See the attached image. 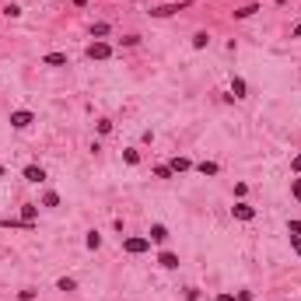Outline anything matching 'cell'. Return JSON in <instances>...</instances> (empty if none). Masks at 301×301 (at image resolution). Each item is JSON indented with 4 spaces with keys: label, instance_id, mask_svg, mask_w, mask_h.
I'll use <instances>...</instances> for the list:
<instances>
[{
    "label": "cell",
    "instance_id": "1",
    "mask_svg": "<svg viewBox=\"0 0 301 301\" xmlns=\"http://www.w3.org/2000/svg\"><path fill=\"white\" fill-rule=\"evenodd\" d=\"M147 249H150V238H140V235L123 238V252H130V256H144Z\"/></svg>",
    "mask_w": 301,
    "mask_h": 301
},
{
    "label": "cell",
    "instance_id": "2",
    "mask_svg": "<svg viewBox=\"0 0 301 301\" xmlns=\"http://www.w3.org/2000/svg\"><path fill=\"white\" fill-rule=\"evenodd\" d=\"M186 7H189V0H179V4H158V7H150V18H172V14L186 11Z\"/></svg>",
    "mask_w": 301,
    "mask_h": 301
},
{
    "label": "cell",
    "instance_id": "3",
    "mask_svg": "<svg viewBox=\"0 0 301 301\" xmlns=\"http://www.w3.org/2000/svg\"><path fill=\"white\" fill-rule=\"evenodd\" d=\"M32 123H35V112H28V109H14L11 112V126L14 130H28Z\"/></svg>",
    "mask_w": 301,
    "mask_h": 301
},
{
    "label": "cell",
    "instance_id": "4",
    "mask_svg": "<svg viewBox=\"0 0 301 301\" xmlns=\"http://www.w3.org/2000/svg\"><path fill=\"white\" fill-rule=\"evenodd\" d=\"M109 56H112V46H109V42L95 39V42L88 46V60H109Z\"/></svg>",
    "mask_w": 301,
    "mask_h": 301
},
{
    "label": "cell",
    "instance_id": "5",
    "mask_svg": "<svg viewBox=\"0 0 301 301\" xmlns=\"http://www.w3.org/2000/svg\"><path fill=\"white\" fill-rule=\"evenodd\" d=\"M25 182H46V168L42 165H25Z\"/></svg>",
    "mask_w": 301,
    "mask_h": 301
},
{
    "label": "cell",
    "instance_id": "6",
    "mask_svg": "<svg viewBox=\"0 0 301 301\" xmlns=\"http://www.w3.org/2000/svg\"><path fill=\"white\" fill-rule=\"evenodd\" d=\"M231 214H235L238 221H252V217H256V207H249V203H242V200H238V203L231 207Z\"/></svg>",
    "mask_w": 301,
    "mask_h": 301
},
{
    "label": "cell",
    "instance_id": "7",
    "mask_svg": "<svg viewBox=\"0 0 301 301\" xmlns=\"http://www.w3.org/2000/svg\"><path fill=\"white\" fill-rule=\"evenodd\" d=\"M150 242H154V245H165V242H168V228L165 224H150V235H147Z\"/></svg>",
    "mask_w": 301,
    "mask_h": 301
},
{
    "label": "cell",
    "instance_id": "8",
    "mask_svg": "<svg viewBox=\"0 0 301 301\" xmlns=\"http://www.w3.org/2000/svg\"><path fill=\"white\" fill-rule=\"evenodd\" d=\"M158 263H161L165 270H179V256H175V252H168V249H165V252H158Z\"/></svg>",
    "mask_w": 301,
    "mask_h": 301
},
{
    "label": "cell",
    "instance_id": "9",
    "mask_svg": "<svg viewBox=\"0 0 301 301\" xmlns=\"http://www.w3.org/2000/svg\"><path fill=\"white\" fill-rule=\"evenodd\" d=\"M42 63H46V67H67V53H46Z\"/></svg>",
    "mask_w": 301,
    "mask_h": 301
},
{
    "label": "cell",
    "instance_id": "10",
    "mask_svg": "<svg viewBox=\"0 0 301 301\" xmlns=\"http://www.w3.org/2000/svg\"><path fill=\"white\" fill-rule=\"evenodd\" d=\"M231 95H235V98H245V95H249V88H245V81H242L238 74H231Z\"/></svg>",
    "mask_w": 301,
    "mask_h": 301
},
{
    "label": "cell",
    "instance_id": "11",
    "mask_svg": "<svg viewBox=\"0 0 301 301\" xmlns=\"http://www.w3.org/2000/svg\"><path fill=\"white\" fill-rule=\"evenodd\" d=\"M256 11H259V4H245V7H235V11H231V14H235V18H238V21H245V18H252V14H256Z\"/></svg>",
    "mask_w": 301,
    "mask_h": 301
},
{
    "label": "cell",
    "instance_id": "12",
    "mask_svg": "<svg viewBox=\"0 0 301 301\" xmlns=\"http://www.w3.org/2000/svg\"><path fill=\"white\" fill-rule=\"evenodd\" d=\"M168 168H172V172H189V168H193V161H189V158H172V161H168Z\"/></svg>",
    "mask_w": 301,
    "mask_h": 301
},
{
    "label": "cell",
    "instance_id": "13",
    "mask_svg": "<svg viewBox=\"0 0 301 301\" xmlns=\"http://www.w3.org/2000/svg\"><path fill=\"white\" fill-rule=\"evenodd\" d=\"M196 172H200V175H217V172H221V165H217V161H200V165H196Z\"/></svg>",
    "mask_w": 301,
    "mask_h": 301
},
{
    "label": "cell",
    "instance_id": "14",
    "mask_svg": "<svg viewBox=\"0 0 301 301\" xmlns=\"http://www.w3.org/2000/svg\"><path fill=\"white\" fill-rule=\"evenodd\" d=\"M35 217H39V207H35V203H25V207H21V221L35 224Z\"/></svg>",
    "mask_w": 301,
    "mask_h": 301
},
{
    "label": "cell",
    "instance_id": "15",
    "mask_svg": "<svg viewBox=\"0 0 301 301\" xmlns=\"http://www.w3.org/2000/svg\"><path fill=\"white\" fill-rule=\"evenodd\" d=\"M210 46V32H196L193 35V49H207Z\"/></svg>",
    "mask_w": 301,
    "mask_h": 301
},
{
    "label": "cell",
    "instance_id": "16",
    "mask_svg": "<svg viewBox=\"0 0 301 301\" xmlns=\"http://www.w3.org/2000/svg\"><path fill=\"white\" fill-rule=\"evenodd\" d=\"M109 32H112V28H109L105 21H98V25H91V39H105Z\"/></svg>",
    "mask_w": 301,
    "mask_h": 301
},
{
    "label": "cell",
    "instance_id": "17",
    "mask_svg": "<svg viewBox=\"0 0 301 301\" xmlns=\"http://www.w3.org/2000/svg\"><path fill=\"white\" fill-rule=\"evenodd\" d=\"M84 245H88L91 252H95V249H102V235H98V231H88V238H84Z\"/></svg>",
    "mask_w": 301,
    "mask_h": 301
},
{
    "label": "cell",
    "instance_id": "18",
    "mask_svg": "<svg viewBox=\"0 0 301 301\" xmlns=\"http://www.w3.org/2000/svg\"><path fill=\"white\" fill-rule=\"evenodd\" d=\"M56 291H77V280L74 277H60L56 280Z\"/></svg>",
    "mask_w": 301,
    "mask_h": 301
},
{
    "label": "cell",
    "instance_id": "19",
    "mask_svg": "<svg viewBox=\"0 0 301 301\" xmlns=\"http://www.w3.org/2000/svg\"><path fill=\"white\" fill-rule=\"evenodd\" d=\"M123 161H126V165H140V150L126 147V150H123Z\"/></svg>",
    "mask_w": 301,
    "mask_h": 301
},
{
    "label": "cell",
    "instance_id": "20",
    "mask_svg": "<svg viewBox=\"0 0 301 301\" xmlns=\"http://www.w3.org/2000/svg\"><path fill=\"white\" fill-rule=\"evenodd\" d=\"M95 130H98L102 137H109V133H112V119H98V123H95Z\"/></svg>",
    "mask_w": 301,
    "mask_h": 301
},
{
    "label": "cell",
    "instance_id": "21",
    "mask_svg": "<svg viewBox=\"0 0 301 301\" xmlns=\"http://www.w3.org/2000/svg\"><path fill=\"white\" fill-rule=\"evenodd\" d=\"M42 207H60V193H53V189H49V193L42 196Z\"/></svg>",
    "mask_w": 301,
    "mask_h": 301
},
{
    "label": "cell",
    "instance_id": "22",
    "mask_svg": "<svg viewBox=\"0 0 301 301\" xmlns=\"http://www.w3.org/2000/svg\"><path fill=\"white\" fill-rule=\"evenodd\" d=\"M154 175H158V179H172V175H175V172H172V168H168V165H158V168H154Z\"/></svg>",
    "mask_w": 301,
    "mask_h": 301
},
{
    "label": "cell",
    "instance_id": "23",
    "mask_svg": "<svg viewBox=\"0 0 301 301\" xmlns=\"http://www.w3.org/2000/svg\"><path fill=\"white\" fill-rule=\"evenodd\" d=\"M4 14H7V18H21V7H18V4H7Z\"/></svg>",
    "mask_w": 301,
    "mask_h": 301
},
{
    "label": "cell",
    "instance_id": "24",
    "mask_svg": "<svg viewBox=\"0 0 301 301\" xmlns=\"http://www.w3.org/2000/svg\"><path fill=\"white\" fill-rule=\"evenodd\" d=\"M291 193H294V200H301V179H291Z\"/></svg>",
    "mask_w": 301,
    "mask_h": 301
},
{
    "label": "cell",
    "instance_id": "25",
    "mask_svg": "<svg viewBox=\"0 0 301 301\" xmlns=\"http://www.w3.org/2000/svg\"><path fill=\"white\" fill-rule=\"evenodd\" d=\"M287 235H301V221H287Z\"/></svg>",
    "mask_w": 301,
    "mask_h": 301
},
{
    "label": "cell",
    "instance_id": "26",
    "mask_svg": "<svg viewBox=\"0 0 301 301\" xmlns=\"http://www.w3.org/2000/svg\"><path fill=\"white\" fill-rule=\"evenodd\" d=\"M18 298H21V301H35V291H32V287H25V291H21Z\"/></svg>",
    "mask_w": 301,
    "mask_h": 301
},
{
    "label": "cell",
    "instance_id": "27",
    "mask_svg": "<svg viewBox=\"0 0 301 301\" xmlns=\"http://www.w3.org/2000/svg\"><path fill=\"white\" fill-rule=\"evenodd\" d=\"M291 172H294V175H298V172H301V150H298V154H294V161H291Z\"/></svg>",
    "mask_w": 301,
    "mask_h": 301
},
{
    "label": "cell",
    "instance_id": "28",
    "mask_svg": "<svg viewBox=\"0 0 301 301\" xmlns=\"http://www.w3.org/2000/svg\"><path fill=\"white\" fill-rule=\"evenodd\" d=\"M291 39H301V21L294 25V28H291Z\"/></svg>",
    "mask_w": 301,
    "mask_h": 301
},
{
    "label": "cell",
    "instance_id": "29",
    "mask_svg": "<svg viewBox=\"0 0 301 301\" xmlns=\"http://www.w3.org/2000/svg\"><path fill=\"white\" fill-rule=\"evenodd\" d=\"M214 301H238V298H235V294H217Z\"/></svg>",
    "mask_w": 301,
    "mask_h": 301
},
{
    "label": "cell",
    "instance_id": "30",
    "mask_svg": "<svg viewBox=\"0 0 301 301\" xmlns=\"http://www.w3.org/2000/svg\"><path fill=\"white\" fill-rule=\"evenodd\" d=\"M137 4H154V0H137Z\"/></svg>",
    "mask_w": 301,
    "mask_h": 301
},
{
    "label": "cell",
    "instance_id": "31",
    "mask_svg": "<svg viewBox=\"0 0 301 301\" xmlns=\"http://www.w3.org/2000/svg\"><path fill=\"white\" fill-rule=\"evenodd\" d=\"M277 4H287V0H277Z\"/></svg>",
    "mask_w": 301,
    "mask_h": 301
}]
</instances>
